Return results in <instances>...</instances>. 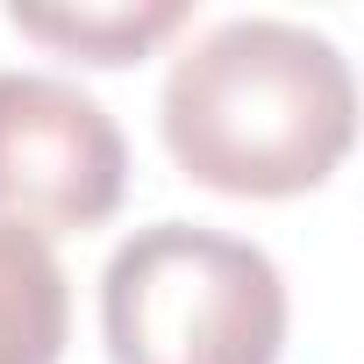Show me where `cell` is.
Returning a JSON list of instances; mask_svg holds the SVG:
<instances>
[{
	"mask_svg": "<svg viewBox=\"0 0 364 364\" xmlns=\"http://www.w3.org/2000/svg\"><path fill=\"white\" fill-rule=\"evenodd\" d=\"M171 164L229 200H293L350 157V58L286 15H229L171 58L157 93Z\"/></svg>",
	"mask_w": 364,
	"mask_h": 364,
	"instance_id": "6da1fadb",
	"label": "cell"
},
{
	"mask_svg": "<svg viewBox=\"0 0 364 364\" xmlns=\"http://www.w3.org/2000/svg\"><path fill=\"white\" fill-rule=\"evenodd\" d=\"M8 22L86 65H136L150 43H164L186 22V0H100V8H22L15 0Z\"/></svg>",
	"mask_w": 364,
	"mask_h": 364,
	"instance_id": "5b68a950",
	"label": "cell"
},
{
	"mask_svg": "<svg viewBox=\"0 0 364 364\" xmlns=\"http://www.w3.org/2000/svg\"><path fill=\"white\" fill-rule=\"evenodd\" d=\"M129 193L114 114L58 72H0V222L29 236L100 229Z\"/></svg>",
	"mask_w": 364,
	"mask_h": 364,
	"instance_id": "3957f363",
	"label": "cell"
},
{
	"mask_svg": "<svg viewBox=\"0 0 364 364\" xmlns=\"http://www.w3.org/2000/svg\"><path fill=\"white\" fill-rule=\"evenodd\" d=\"M72 336V286L43 236L0 222V364H58Z\"/></svg>",
	"mask_w": 364,
	"mask_h": 364,
	"instance_id": "277c9868",
	"label": "cell"
},
{
	"mask_svg": "<svg viewBox=\"0 0 364 364\" xmlns=\"http://www.w3.org/2000/svg\"><path fill=\"white\" fill-rule=\"evenodd\" d=\"M107 364H279L286 279L272 250L208 222H150L100 272Z\"/></svg>",
	"mask_w": 364,
	"mask_h": 364,
	"instance_id": "7a4b0ae2",
	"label": "cell"
}]
</instances>
